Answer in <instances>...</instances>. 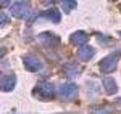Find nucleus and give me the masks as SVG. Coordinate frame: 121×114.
I'll list each match as a JSON object with an SVG mask.
<instances>
[{
  "label": "nucleus",
  "mask_w": 121,
  "mask_h": 114,
  "mask_svg": "<svg viewBox=\"0 0 121 114\" xmlns=\"http://www.w3.org/2000/svg\"><path fill=\"white\" fill-rule=\"evenodd\" d=\"M53 84L50 82H40L36 88H34V96H40L42 100H50L53 96Z\"/></svg>",
  "instance_id": "1"
},
{
  "label": "nucleus",
  "mask_w": 121,
  "mask_h": 114,
  "mask_svg": "<svg viewBox=\"0 0 121 114\" xmlns=\"http://www.w3.org/2000/svg\"><path fill=\"white\" fill-rule=\"evenodd\" d=\"M58 95L65 100H73L78 95V85L73 82H65L58 87Z\"/></svg>",
  "instance_id": "2"
},
{
  "label": "nucleus",
  "mask_w": 121,
  "mask_h": 114,
  "mask_svg": "<svg viewBox=\"0 0 121 114\" xmlns=\"http://www.w3.org/2000/svg\"><path fill=\"white\" fill-rule=\"evenodd\" d=\"M116 64H118V53H112V55H108L107 58H103L99 66H100V71L102 72L108 74V72H113L116 69Z\"/></svg>",
  "instance_id": "3"
},
{
  "label": "nucleus",
  "mask_w": 121,
  "mask_h": 114,
  "mask_svg": "<svg viewBox=\"0 0 121 114\" xmlns=\"http://www.w3.org/2000/svg\"><path fill=\"white\" fill-rule=\"evenodd\" d=\"M29 5L28 2H15V3H11V13H13V16L15 18H24L26 15H28V11H29Z\"/></svg>",
  "instance_id": "4"
},
{
  "label": "nucleus",
  "mask_w": 121,
  "mask_h": 114,
  "mask_svg": "<svg viewBox=\"0 0 121 114\" xmlns=\"http://www.w3.org/2000/svg\"><path fill=\"white\" fill-rule=\"evenodd\" d=\"M39 42L44 43L45 47H56L60 43V39L56 37V35H53L52 32H42L39 35Z\"/></svg>",
  "instance_id": "5"
},
{
  "label": "nucleus",
  "mask_w": 121,
  "mask_h": 114,
  "mask_svg": "<svg viewBox=\"0 0 121 114\" xmlns=\"http://www.w3.org/2000/svg\"><path fill=\"white\" fill-rule=\"evenodd\" d=\"M24 66L28 67L31 72H37L42 69V61L36 56H26L24 58Z\"/></svg>",
  "instance_id": "6"
},
{
  "label": "nucleus",
  "mask_w": 121,
  "mask_h": 114,
  "mask_svg": "<svg viewBox=\"0 0 121 114\" xmlns=\"http://www.w3.org/2000/svg\"><path fill=\"white\" fill-rule=\"evenodd\" d=\"M87 39H89V35L86 34V32H74V34H71V37H69V42L73 43V45H76V47H84V43L87 42Z\"/></svg>",
  "instance_id": "7"
},
{
  "label": "nucleus",
  "mask_w": 121,
  "mask_h": 114,
  "mask_svg": "<svg viewBox=\"0 0 121 114\" xmlns=\"http://www.w3.org/2000/svg\"><path fill=\"white\" fill-rule=\"evenodd\" d=\"M94 53H95V50L92 47H89V45H84V47L79 48V51H78V56L81 61H89L91 58L94 56Z\"/></svg>",
  "instance_id": "8"
},
{
  "label": "nucleus",
  "mask_w": 121,
  "mask_h": 114,
  "mask_svg": "<svg viewBox=\"0 0 121 114\" xmlns=\"http://www.w3.org/2000/svg\"><path fill=\"white\" fill-rule=\"evenodd\" d=\"M103 88H105V93H108V95H113L118 92V85H116L115 79H112V77L103 79Z\"/></svg>",
  "instance_id": "9"
},
{
  "label": "nucleus",
  "mask_w": 121,
  "mask_h": 114,
  "mask_svg": "<svg viewBox=\"0 0 121 114\" xmlns=\"http://www.w3.org/2000/svg\"><path fill=\"white\" fill-rule=\"evenodd\" d=\"M16 85V79L13 76H8V77H3L2 80H0V88L2 90H5V92H10V90H13Z\"/></svg>",
  "instance_id": "10"
},
{
  "label": "nucleus",
  "mask_w": 121,
  "mask_h": 114,
  "mask_svg": "<svg viewBox=\"0 0 121 114\" xmlns=\"http://www.w3.org/2000/svg\"><path fill=\"white\" fill-rule=\"evenodd\" d=\"M40 16H42V18H48L50 21H53V23H60V13H58V10H56V8L45 10Z\"/></svg>",
  "instance_id": "11"
},
{
  "label": "nucleus",
  "mask_w": 121,
  "mask_h": 114,
  "mask_svg": "<svg viewBox=\"0 0 121 114\" xmlns=\"http://www.w3.org/2000/svg\"><path fill=\"white\" fill-rule=\"evenodd\" d=\"M89 114H112L110 109H107V108H92Z\"/></svg>",
  "instance_id": "12"
},
{
  "label": "nucleus",
  "mask_w": 121,
  "mask_h": 114,
  "mask_svg": "<svg viewBox=\"0 0 121 114\" xmlns=\"http://www.w3.org/2000/svg\"><path fill=\"white\" fill-rule=\"evenodd\" d=\"M76 2H63V10L65 11H71L73 8H76Z\"/></svg>",
  "instance_id": "13"
},
{
  "label": "nucleus",
  "mask_w": 121,
  "mask_h": 114,
  "mask_svg": "<svg viewBox=\"0 0 121 114\" xmlns=\"http://www.w3.org/2000/svg\"><path fill=\"white\" fill-rule=\"evenodd\" d=\"M97 40L100 43H113V40L110 37H103V35H97Z\"/></svg>",
  "instance_id": "14"
},
{
  "label": "nucleus",
  "mask_w": 121,
  "mask_h": 114,
  "mask_svg": "<svg viewBox=\"0 0 121 114\" xmlns=\"http://www.w3.org/2000/svg\"><path fill=\"white\" fill-rule=\"evenodd\" d=\"M5 24H8V16L0 11V26H5Z\"/></svg>",
  "instance_id": "15"
},
{
  "label": "nucleus",
  "mask_w": 121,
  "mask_h": 114,
  "mask_svg": "<svg viewBox=\"0 0 121 114\" xmlns=\"http://www.w3.org/2000/svg\"><path fill=\"white\" fill-rule=\"evenodd\" d=\"M3 53H5V51H3V48H0V58L3 56Z\"/></svg>",
  "instance_id": "16"
},
{
  "label": "nucleus",
  "mask_w": 121,
  "mask_h": 114,
  "mask_svg": "<svg viewBox=\"0 0 121 114\" xmlns=\"http://www.w3.org/2000/svg\"><path fill=\"white\" fill-rule=\"evenodd\" d=\"M120 35H121V32H120Z\"/></svg>",
  "instance_id": "17"
}]
</instances>
